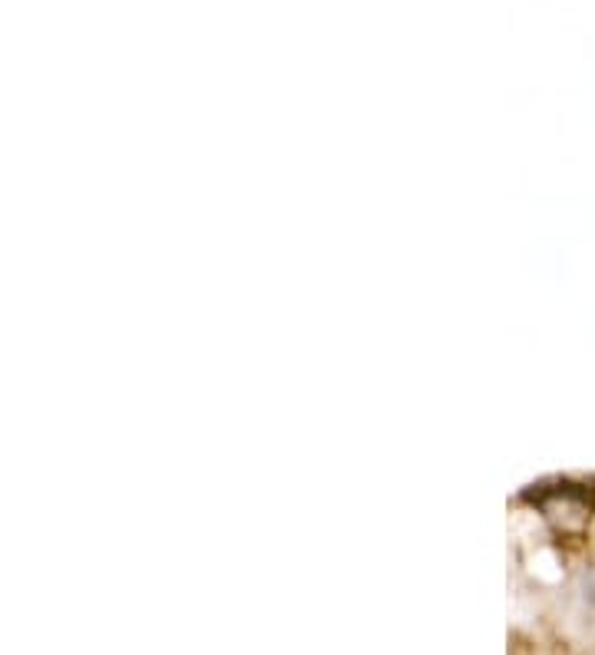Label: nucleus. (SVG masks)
I'll return each mask as SVG.
<instances>
[{
  "label": "nucleus",
  "mask_w": 595,
  "mask_h": 655,
  "mask_svg": "<svg viewBox=\"0 0 595 655\" xmlns=\"http://www.w3.org/2000/svg\"><path fill=\"white\" fill-rule=\"evenodd\" d=\"M589 599L595 603V573H592V579H589Z\"/></svg>",
  "instance_id": "nucleus-1"
}]
</instances>
